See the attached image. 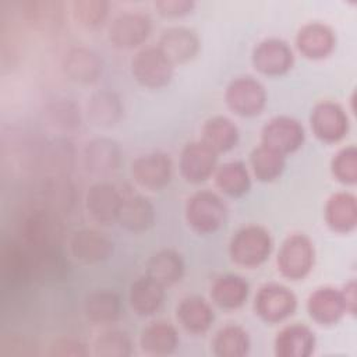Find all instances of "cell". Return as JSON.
<instances>
[{"label":"cell","instance_id":"1","mask_svg":"<svg viewBox=\"0 0 357 357\" xmlns=\"http://www.w3.org/2000/svg\"><path fill=\"white\" fill-rule=\"evenodd\" d=\"M272 245V237L265 227L250 225L234 233L229 244V254L236 265L257 268L269 258Z\"/></svg>","mask_w":357,"mask_h":357},{"label":"cell","instance_id":"2","mask_svg":"<svg viewBox=\"0 0 357 357\" xmlns=\"http://www.w3.org/2000/svg\"><path fill=\"white\" fill-rule=\"evenodd\" d=\"M185 222L198 234H211L219 230L227 219L225 201L212 191H198L185 204Z\"/></svg>","mask_w":357,"mask_h":357},{"label":"cell","instance_id":"3","mask_svg":"<svg viewBox=\"0 0 357 357\" xmlns=\"http://www.w3.org/2000/svg\"><path fill=\"white\" fill-rule=\"evenodd\" d=\"M315 251L311 240L303 233L290 234L282 244L276 264L279 272L290 279H304L312 269Z\"/></svg>","mask_w":357,"mask_h":357},{"label":"cell","instance_id":"4","mask_svg":"<svg viewBox=\"0 0 357 357\" xmlns=\"http://www.w3.org/2000/svg\"><path fill=\"white\" fill-rule=\"evenodd\" d=\"M131 73L135 81L151 89L167 85L174 74V64L158 46L141 49L131 60Z\"/></svg>","mask_w":357,"mask_h":357},{"label":"cell","instance_id":"5","mask_svg":"<svg viewBox=\"0 0 357 357\" xmlns=\"http://www.w3.org/2000/svg\"><path fill=\"white\" fill-rule=\"evenodd\" d=\"M61 226L57 215L46 208L31 211L22 220L20 229V243L26 250H38L53 244H60Z\"/></svg>","mask_w":357,"mask_h":357},{"label":"cell","instance_id":"6","mask_svg":"<svg viewBox=\"0 0 357 357\" xmlns=\"http://www.w3.org/2000/svg\"><path fill=\"white\" fill-rule=\"evenodd\" d=\"M225 100L227 107L237 116L252 117L265 107L266 91L258 79L243 75L230 81L225 92Z\"/></svg>","mask_w":357,"mask_h":357},{"label":"cell","instance_id":"7","mask_svg":"<svg viewBox=\"0 0 357 357\" xmlns=\"http://www.w3.org/2000/svg\"><path fill=\"white\" fill-rule=\"evenodd\" d=\"M254 308L262 321L276 324L293 315L297 308V297L283 284L268 283L258 290Z\"/></svg>","mask_w":357,"mask_h":357},{"label":"cell","instance_id":"8","mask_svg":"<svg viewBox=\"0 0 357 357\" xmlns=\"http://www.w3.org/2000/svg\"><path fill=\"white\" fill-rule=\"evenodd\" d=\"M151 18L138 11H127L117 15L109 26V40L119 49H134L142 45L151 35Z\"/></svg>","mask_w":357,"mask_h":357},{"label":"cell","instance_id":"9","mask_svg":"<svg viewBox=\"0 0 357 357\" xmlns=\"http://www.w3.org/2000/svg\"><path fill=\"white\" fill-rule=\"evenodd\" d=\"M172 160L163 152L139 155L131 163L132 180L148 191H159L172 180Z\"/></svg>","mask_w":357,"mask_h":357},{"label":"cell","instance_id":"10","mask_svg":"<svg viewBox=\"0 0 357 357\" xmlns=\"http://www.w3.org/2000/svg\"><path fill=\"white\" fill-rule=\"evenodd\" d=\"M123 191L109 181L92 184L85 194V209L91 219L102 226L117 222Z\"/></svg>","mask_w":357,"mask_h":357},{"label":"cell","instance_id":"11","mask_svg":"<svg viewBox=\"0 0 357 357\" xmlns=\"http://www.w3.org/2000/svg\"><path fill=\"white\" fill-rule=\"evenodd\" d=\"M29 255V278L38 283L61 282L68 275V261L60 244L38 250H26Z\"/></svg>","mask_w":357,"mask_h":357},{"label":"cell","instance_id":"12","mask_svg":"<svg viewBox=\"0 0 357 357\" xmlns=\"http://www.w3.org/2000/svg\"><path fill=\"white\" fill-rule=\"evenodd\" d=\"M218 153L202 139L188 142L180 155L178 169L181 177L188 183H202L216 170Z\"/></svg>","mask_w":357,"mask_h":357},{"label":"cell","instance_id":"13","mask_svg":"<svg viewBox=\"0 0 357 357\" xmlns=\"http://www.w3.org/2000/svg\"><path fill=\"white\" fill-rule=\"evenodd\" d=\"M262 144L287 155L296 152L304 144L305 134L301 123L289 116H276L271 119L261 132Z\"/></svg>","mask_w":357,"mask_h":357},{"label":"cell","instance_id":"14","mask_svg":"<svg viewBox=\"0 0 357 357\" xmlns=\"http://www.w3.org/2000/svg\"><path fill=\"white\" fill-rule=\"evenodd\" d=\"M310 121L315 137L326 144L340 141L349 131V119L344 109L331 100L318 103L311 112Z\"/></svg>","mask_w":357,"mask_h":357},{"label":"cell","instance_id":"15","mask_svg":"<svg viewBox=\"0 0 357 357\" xmlns=\"http://www.w3.org/2000/svg\"><path fill=\"white\" fill-rule=\"evenodd\" d=\"M70 254L79 262L92 265L112 257L114 244L103 233L95 229L75 230L68 240Z\"/></svg>","mask_w":357,"mask_h":357},{"label":"cell","instance_id":"16","mask_svg":"<svg viewBox=\"0 0 357 357\" xmlns=\"http://www.w3.org/2000/svg\"><path fill=\"white\" fill-rule=\"evenodd\" d=\"M252 64L255 70L265 75H283L294 63L290 46L278 38L261 40L252 50Z\"/></svg>","mask_w":357,"mask_h":357},{"label":"cell","instance_id":"17","mask_svg":"<svg viewBox=\"0 0 357 357\" xmlns=\"http://www.w3.org/2000/svg\"><path fill=\"white\" fill-rule=\"evenodd\" d=\"M64 74L77 84H93L102 74V59L92 49L74 46L63 57Z\"/></svg>","mask_w":357,"mask_h":357},{"label":"cell","instance_id":"18","mask_svg":"<svg viewBox=\"0 0 357 357\" xmlns=\"http://www.w3.org/2000/svg\"><path fill=\"white\" fill-rule=\"evenodd\" d=\"M84 166L95 176L114 173L121 163V151L116 141L100 137L86 144L84 149Z\"/></svg>","mask_w":357,"mask_h":357},{"label":"cell","instance_id":"19","mask_svg":"<svg viewBox=\"0 0 357 357\" xmlns=\"http://www.w3.org/2000/svg\"><path fill=\"white\" fill-rule=\"evenodd\" d=\"M158 47L173 64H183L195 57L199 50V39L190 28L172 26L162 32Z\"/></svg>","mask_w":357,"mask_h":357},{"label":"cell","instance_id":"20","mask_svg":"<svg viewBox=\"0 0 357 357\" xmlns=\"http://www.w3.org/2000/svg\"><path fill=\"white\" fill-rule=\"evenodd\" d=\"M336 38L333 31L322 22H308L300 28L296 36L298 52L311 60L328 57L335 49Z\"/></svg>","mask_w":357,"mask_h":357},{"label":"cell","instance_id":"21","mask_svg":"<svg viewBox=\"0 0 357 357\" xmlns=\"http://www.w3.org/2000/svg\"><path fill=\"white\" fill-rule=\"evenodd\" d=\"M155 222V208L151 201L135 192H124L117 215V223L132 233L148 230Z\"/></svg>","mask_w":357,"mask_h":357},{"label":"cell","instance_id":"22","mask_svg":"<svg viewBox=\"0 0 357 357\" xmlns=\"http://www.w3.org/2000/svg\"><path fill=\"white\" fill-rule=\"evenodd\" d=\"M310 317L321 325H333L346 314V304L342 291L335 287H319L307 300Z\"/></svg>","mask_w":357,"mask_h":357},{"label":"cell","instance_id":"23","mask_svg":"<svg viewBox=\"0 0 357 357\" xmlns=\"http://www.w3.org/2000/svg\"><path fill=\"white\" fill-rule=\"evenodd\" d=\"M314 347V332L301 324L284 326L275 337V354L278 357H308Z\"/></svg>","mask_w":357,"mask_h":357},{"label":"cell","instance_id":"24","mask_svg":"<svg viewBox=\"0 0 357 357\" xmlns=\"http://www.w3.org/2000/svg\"><path fill=\"white\" fill-rule=\"evenodd\" d=\"M176 317L178 324L192 335L205 333L215 319L211 304L199 296L184 297L176 308Z\"/></svg>","mask_w":357,"mask_h":357},{"label":"cell","instance_id":"25","mask_svg":"<svg viewBox=\"0 0 357 357\" xmlns=\"http://www.w3.org/2000/svg\"><path fill=\"white\" fill-rule=\"evenodd\" d=\"M163 300L165 287L148 275L137 278L130 286V307L139 317H149L155 314L162 307Z\"/></svg>","mask_w":357,"mask_h":357},{"label":"cell","instance_id":"26","mask_svg":"<svg viewBox=\"0 0 357 357\" xmlns=\"http://www.w3.org/2000/svg\"><path fill=\"white\" fill-rule=\"evenodd\" d=\"M325 222L337 233H349L357 225V202L350 192L332 194L325 205Z\"/></svg>","mask_w":357,"mask_h":357},{"label":"cell","instance_id":"27","mask_svg":"<svg viewBox=\"0 0 357 357\" xmlns=\"http://www.w3.org/2000/svg\"><path fill=\"white\" fill-rule=\"evenodd\" d=\"M84 314L95 325L116 322L121 315V301L116 291L102 289L89 293L84 301Z\"/></svg>","mask_w":357,"mask_h":357},{"label":"cell","instance_id":"28","mask_svg":"<svg viewBox=\"0 0 357 357\" xmlns=\"http://www.w3.org/2000/svg\"><path fill=\"white\" fill-rule=\"evenodd\" d=\"M139 346L146 354L166 356L177 349L178 333L172 324L153 321L141 331Z\"/></svg>","mask_w":357,"mask_h":357},{"label":"cell","instance_id":"29","mask_svg":"<svg viewBox=\"0 0 357 357\" xmlns=\"http://www.w3.org/2000/svg\"><path fill=\"white\" fill-rule=\"evenodd\" d=\"M250 284L238 275L218 276L211 286L212 301L225 310H234L241 307L248 297Z\"/></svg>","mask_w":357,"mask_h":357},{"label":"cell","instance_id":"30","mask_svg":"<svg viewBox=\"0 0 357 357\" xmlns=\"http://www.w3.org/2000/svg\"><path fill=\"white\" fill-rule=\"evenodd\" d=\"M163 287H169L181 280L184 275V261L174 250H160L146 262V273Z\"/></svg>","mask_w":357,"mask_h":357},{"label":"cell","instance_id":"31","mask_svg":"<svg viewBox=\"0 0 357 357\" xmlns=\"http://www.w3.org/2000/svg\"><path fill=\"white\" fill-rule=\"evenodd\" d=\"M123 103L117 93L102 89L95 92L86 103V114L92 124L98 127H112L123 117Z\"/></svg>","mask_w":357,"mask_h":357},{"label":"cell","instance_id":"32","mask_svg":"<svg viewBox=\"0 0 357 357\" xmlns=\"http://www.w3.org/2000/svg\"><path fill=\"white\" fill-rule=\"evenodd\" d=\"M202 141L216 153L227 152L238 142V128L230 119L213 116L202 127Z\"/></svg>","mask_w":357,"mask_h":357},{"label":"cell","instance_id":"33","mask_svg":"<svg viewBox=\"0 0 357 357\" xmlns=\"http://www.w3.org/2000/svg\"><path fill=\"white\" fill-rule=\"evenodd\" d=\"M216 187L229 197H241L251 188L250 173L243 162L233 160L223 163L215 172Z\"/></svg>","mask_w":357,"mask_h":357},{"label":"cell","instance_id":"34","mask_svg":"<svg viewBox=\"0 0 357 357\" xmlns=\"http://www.w3.org/2000/svg\"><path fill=\"white\" fill-rule=\"evenodd\" d=\"M21 14L31 26L40 31H53L63 22V3L26 1Z\"/></svg>","mask_w":357,"mask_h":357},{"label":"cell","instance_id":"35","mask_svg":"<svg viewBox=\"0 0 357 357\" xmlns=\"http://www.w3.org/2000/svg\"><path fill=\"white\" fill-rule=\"evenodd\" d=\"M250 346L247 331L238 325L220 328L212 340V349L218 357H243L248 354Z\"/></svg>","mask_w":357,"mask_h":357},{"label":"cell","instance_id":"36","mask_svg":"<svg viewBox=\"0 0 357 357\" xmlns=\"http://www.w3.org/2000/svg\"><path fill=\"white\" fill-rule=\"evenodd\" d=\"M1 272L6 280L21 283L29 280V255L21 243H4L0 252Z\"/></svg>","mask_w":357,"mask_h":357},{"label":"cell","instance_id":"37","mask_svg":"<svg viewBox=\"0 0 357 357\" xmlns=\"http://www.w3.org/2000/svg\"><path fill=\"white\" fill-rule=\"evenodd\" d=\"M250 163H251L254 176L259 181H265V183L273 181L278 177H280L286 166L284 155H282L280 152L264 144H261L251 152Z\"/></svg>","mask_w":357,"mask_h":357},{"label":"cell","instance_id":"38","mask_svg":"<svg viewBox=\"0 0 357 357\" xmlns=\"http://www.w3.org/2000/svg\"><path fill=\"white\" fill-rule=\"evenodd\" d=\"M131 353V339L120 329L105 331L93 342V354L98 357H127Z\"/></svg>","mask_w":357,"mask_h":357},{"label":"cell","instance_id":"39","mask_svg":"<svg viewBox=\"0 0 357 357\" xmlns=\"http://www.w3.org/2000/svg\"><path fill=\"white\" fill-rule=\"evenodd\" d=\"M74 21L86 28H99L109 14V3L105 0H77L71 4Z\"/></svg>","mask_w":357,"mask_h":357},{"label":"cell","instance_id":"40","mask_svg":"<svg viewBox=\"0 0 357 357\" xmlns=\"http://www.w3.org/2000/svg\"><path fill=\"white\" fill-rule=\"evenodd\" d=\"M45 198L47 202L46 209L53 213L66 212L73 204V187L70 185L66 174H54L45 190Z\"/></svg>","mask_w":357,"mask_h":357},{"label":"cell","instance_id":"41","mask_svg":"<svg viewBox=\"0 0 357 357\" xmlns=\"http://www.w3.org/2000/svg\"><path fill=\"white\" fill-rule=\"evenodd\" d=\"M331 170L333 177L343 184L357 181V149L354 145L340 149L332 159Z\"/></svg>","mask_w":357,"mask_h":357},{"label":"cell","instance_id":"42","mask_svg":"<svg viewBox=\"0 0 357 357\" xmlns=\"http://www.w3.org/2000/svg\"><path fill=\"white\" fill-rule=\"evenodd\" d=\"M49 114L52 124L64 131H68L79 126V113L73 103L60 102L57 105H53Z\"/></svg>","mask_w":357,"mask_h":357},{"label":"cell","instance_id":"43","mask_svg":"<svg viewBox=\"0 0 357 357\" xmlns=\"http://www.w3.org/2000/svg\"><path fill=\"white\" fill-rule=\"evenodd\" d=\"M49 356H60V357H84L89 354L86 344L79 339L74 337H59L56 339L49 349Z\"/></svg>","mask_w":357,"mask_h":357},{"label":"cell","instance_id":"44","mask_svg":"<svg viewBox=\"0 0 357 357\" xmlns=\"http://www.w3.org/2000/svg\"><path fill=\"white\" fill-rule=\"evenodd\" d=\"M195 3L192 0H159L155 8L163 17H183L192 11Z\"/></svg>","mask_w":357,"mask_h":357},{"label":"cell","instance_id":"45","mask_svg":"<svg viewBox=\"0 0 357 357\" xmlns=\"http://www.w3.org/2000/svg\"><path fill=\"white\" fill-rule=\"evenodd\" d=\"M356 282L351 280L343 287V290H340L346 304V312H350L351 315L356 312Z\"/></svg>","mask_w":357,"mask_h":357}]
</instances>
